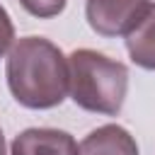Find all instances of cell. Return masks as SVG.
<instances>
[{"label": "cell", "mask_w": 155, "mask_h": 155, "mask_svg": "<svg viewBox=\"0 0 155 155\" xmlns=\"http://www.w3.org/2000/svg\"><path fill=\"white\" fill-rule=\"evenodd\" d=\"M7 87L27 109L58 107L70 90V70L63 51L44 36H22L7 56Z\"/></svg>", "instance_id": "obj_1"}, {"label": "cell", "mask_w": 155, "mask_h": 155, "mask_svg": "<svg viewBox=\"0 0 155 155\" xmlns=\"http://www.w3.org/2000/svg\"><path fill=\"white\" fill-rule=\"evenodd\" d=\"M68 70L70 97L80 109L104 116L121 111L128 90V70L124 63L92 48H78L68 56Z\"/></svg>", "instance_id": "obj_2"}, {"label": "cell", "mask_w": 155, "mask_h": 155, "mask_svg": "<svg viewBox=\"0 0 155 155\" xmlns=\"http://www.w3.org/2000/svg\"><path fill=\"white\" fill-rule=\"evenodd\" d=\"M150 0H87L85 17L102 36H126L145 17Z\"/></svg>", "instance_id": "obj_3"}, {"label": "cell", "mask_w": 155, "mask_h": 155, "mask_svg": "<svg viewBox=\"0 0 155 155\" xmlns=\"http://www.w3.org/2000/svg\"><path fill=\"white\" fill-rule=\"evenodd\" d=\"M10 155H80L75 138L58 128H27L15 136Z\"/></svg>", "instance_id": "obj_4"}, {"label": "cell", "mask_w": 155, "mask_h": 155, "mask_svg": "<svg viewBox=\"0 0 155 155\" xmlns=\"http://www.w3.org/2000/svg\"><path fill=\"white\" fill-rule=\"evenodd\" d=\"M80 155H138V143L124 126L107 124L82 138Z\"/></svg>", "instance_id": "obj_5"}, {"label": "cell", "mask_w": 155, "mask_h": 155, "mask_svg": "<svg viewBox=\"0 0 155 155\" xmlns=\"http://www.w3.org/2000/svg\"><path fill=\"white\" fill-rule=\"evenodd\" d=\"M126 48L136 65L155 70V5H150L136 29L126 34Z\"/></svg>", "instance_id": "obj_6"}, {"label": "cell", "mask_w": 155, "mask_h": 155, "mask_svg": "<svg viewBox=\"0 0 155 155\" xmlns=\"http://www.w3.org/2000/svg\"><path fill=\"white\" fill-rule=\"evenodd\" d=\"M19 5L29 15H34L39 19H48V17H56L63 12L65 0H19Z\"/></svg>", "instance_id": "obj_7"}, {"label": "cell", "mask_w": 155, "mask_h": 155, "mask_svg": "<svg viewBox=\"0 0 155 155\" xmlns=\"http://www.w3.org/2000/svg\"><path fill=\"white\" fill-rule=\"evenodd\" d=\"M12 39H15V27H12V19L7 15V10L0 5V58L7 53V48L12 46Z\"/></svg>", "instance_id": "obj_8"}, {"label": "cell", "mask_w": 155, "mask_h": 155, "mask_svg": "<svg viewBox=\"0 0 155 155\" xmlns=\"http://www.w3.org/2000/svg\"><path fill=\"white\" fill-rule=\"evenodd\" d=\"M0 155H7V153H5V136H2V128H0Z\"/></svg>", "instance_id": "obj_9"}]
</instances>
